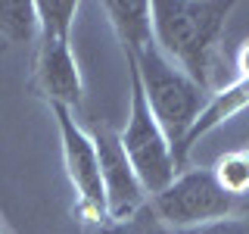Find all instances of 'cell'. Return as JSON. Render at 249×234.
Masks as SVG:
<instances>
[{"label": "cell", "mask_w": 249, "mask_h": 234, "mask_svg": "<svg viewBox=\"0 0 249 234\" xmlns=\"http://www.w3.org/2000/svg\"><path fill=\"white\" fill-rule=\"evenodd\" d=\"M233 3L212 0H156L153 3V38L159 50L181 66L199 88L209 91L212 53L224 35Z\"/></svg>", "instance_id": "obj_1"}, {"label": "cell", "mask_w": 249, "mask_h": 234, "mask_svg": "<svg viewBox=\"0 0 249 234\" xmlns=\"http://www.w3.org/2000/svg\"><path fill=\"white\" fill-rule=\"evenodd\" d=\"M81 6L75 0H37V41L31 62V91L50 106L75 109L84 81L72 50V25Z\"/></svg>", "instance_id": "obj_2"}, {"label": "cell", "mask_w": 249, "mask_h": 234, "mask_svg": "<svg viewBox=\"0 0 249 234\" xmlns=\"http://www.w3.org/2000/svg\"><path fill=\"white\" fill-rule=\"evenodd\" d=\"M131 57L137 62L140 84H143V97H146V103H150V113L156 116V122L162 125L171 150H175L178 166L184 172V162H187L184 140L190 135L193 122L199 119V113L209 103L206 88H199L181 66H175V62L159 50L156 38L150 44H143L137 53H131Z\"/></svg>", "instance_id": "obj_3"}, {"label": "cell", "mask_w": 249, "mask_h": 234, "mask_svg": "<svg viewBox=\"0 0 249 234\" xmlns=\"http://www.w3.org/2000/svg\"><path fill=\"white\" fill-rule=\"evenodd\" d=\"M124 66H128V78H131V113H128V125L124 131H119V140L128 153L131 166H134L140 184H143L146 197H156L159 191L175 181L181 175V166L175 159L162 125L156 122V116L150 113V103L143 97V84H140V72L131 53H124Z\"/></svg>", "instance_id": "obj_4"}, {"label": "cell", "mask_w": 249, "mask_h": 234, "mask_svg": "<svg viewBox=\"0 0 249 234\" xmlns=\"http://www.w3.org/2000/svg\"><path fill=\"white\" fill-rule=\"evenodd\" d=\"M246 200L231 197L215 181L212 169H184L165 191L150 197V209L162 225L175 234L196 231L202 225L240 215Z\"/></svg>", "instance_id": "obj_5"}, {"label": "cell", "mask_w": 249, "mask_h": 234, "mask_svg": "<svg viewBox=\"0 0 249 234\" xmlns=\"http://www.w3.org/2000/svg\"><path fill=\"white\" fill-rule=\"evenodd\" d=\"M53 119L59 128V147H62V166H66L69 184L75 191V213L84 222V228L109 222L106 209V191L103 175H100V159L93 147L90 131H84L75 122V113L66 106H50Z\"/></svg>", "instance_id": "obj_6"}, {"label": "cell", "mask_w": 249, "mask_h": 234, "mask_svg": "<svg viewBox=\"0 0 249 234\" xmlns=\"http://www.w3.org/2000/svg\"><path fill=\"white\" fill-rule=\"evenodd\" d=\"M93 147H97L100 159V175H103V191H106V209L112 222H124V218L137 215L140 209L150 203L143 184H140L134 166H131L128 153H124L122 140L115 131H109L106 125H97L90 131Z\"/></svg>", "instance_id": "obj_7"}, {"label": "cell", "mask_w": 249, "mask_h": 234, "mask_svg": "<svg viewBox=\"0 0 249 234\" xmlns=\"http://www.w3.org/2000/svg\"><path fill=\"white\" fill-rule=\"evenodd\" d=\"M103 13L109 25L115 28L122 53H137L143 44L153 41V3H146V0H106Z\"/></svg>", "instance_id": "obj_8"}, {"label": "cell", "mask_w": 249, "mask_h": 234, "mask_svg": "<svg viewBox=\"0 0 249 234\" xmlns=\"http://www.w3.org/2000/svg\"><path fill=\"white\" fill-rule=\"evenodd\" d=\"M37 41V3L0 0V50Z\"/></svg>", "instance_id": "obj_9"}, {"label": "cell", "mask_w": 249, "mask_h": 234, "mask_svg": "<svg viewBox=\"0 0 249 234\" xmlns=\"http://www.w3.org/2000/svg\"><path fill=\"white\" fill-rule=\"evenodd\" d=\"M212 175L231 197L246 200L249 197V147L221 153L215 159V166H212Z\"/></svg>", "instance_id": "obj_10"}, {"label": "cell", "mask_w": 249, "mask_h": 234, "mask_svg": "<svg viewBox=\"0 0 249 234\" xmlns=\"http://www.w3.org/2000/svg\"><path fill=\"white\" fill-rule=\"evenodd\" d=\"M84 234H175V231H168L165 225L156 218V213L150 209V203H146L137 215L124 218V222H112V218H109V222H103V225L84 228Z\"/></svg>", "instance_id": "obj_11"}, {"label": "cell", "mask_w": 249, "mask_h": 234, "mask_svg": "<svg viewBox=\"0 0 249 234\" xmlns=\"http://www.w3.org/2000/svg\"><path fill=\"white\" fill-rule=\"evenodd\" d=\"M187 234H249V218H246V215L221 218V222L202 225V228H196V231H187Z\"/></svg>", "instance_id": "obj_12"}, {"label": "cell", "mask_w": 249, "mask_h": 234, "mask_svg": "<svg viewBox=\"0 0 249 234\" xmlns=\"http://www.w3.org/2000/svg\"><path fill=\"white\" fill-rule=\"evenodd\" d=\"M0 234H6V228H3V225H0Z\"/></svg>", "instance_id": "obj_13"}]
</instances>
